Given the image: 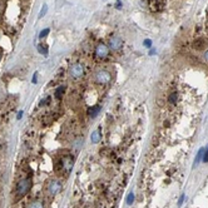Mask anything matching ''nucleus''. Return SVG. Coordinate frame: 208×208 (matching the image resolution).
Segmentation results:
<instances>
[{"instance_id": "nucleus-1", "label": "nucleus", "mask_w": 208, "mask_h": 208, "mask_svg": "<svg viewBox=\"0 0 208 208\" xmlns=\"http://www.w3.org/2000/svg\"><path fill=\"white\" fill-rule=\"evenodd\" d=\"M94 83L99 85H105V84H109L112 82V73L107 69H99L94 73V77H93Z\"/></svg>"}, {"instance_id": "nucleus-2", "label": "nucleus", "mask_w": 208, "mask_h": 208, "mask_svg": "<svg viewBox=\"0 0 208 208\" xmlns=\"http://www.w3.org/2000/svg\"><path fill=\"white\" fill-rule=\"evenodd\" d=\"M30 188H31V181L28 178H24L19 181L18 184H16V194H18V197L25 196L30 190Z\"/></svg>"}, {"instance_id": "nucleus-3", "label": "nucleus", "mask_w": 208, "mask_h": 208, "mask_svg": "<svg viewBox=\"0 0 208 208\" xmlns=\"http://www.w3.org/2000/svg\"><path fill=\"white\" fill-rule=\"evenodd\" d=\"M84 72H85V69H84V66H83V64L77 63V64H73L70 66L69 74H70V77L73 79H79V78H82L83 75H84Z\"/></svg>"}, {"instance_id": "nucleus-4", "label": "nucleus", "mask_w": 208, "mask_h": 208, "mask_svg": "<svg viewBox=\"0 0 208 208\" xmlns=\"http://www.w3.org/2000/svg\"><path fill=\"white\" fill-rule=\"evenodd\" d=\"M95 55L99 59H107L108 55H109V46L104 43H99L95 46Z\"/></svg>"}, {"instance_id": "nucleus-5", "label": "nucleus", "mask_w": 208, "mask_h": 208, "mask_svg": "<svg viewBox=\"0 0 208 208\" xmlns=\"http://www.w3.org/2000/svg\"><path fill=\"white\" fill-rule=\"evenodd\" d=\"M108 46H109V49H110V50H113V52L119 50V49L123 46V40H122V38L118 37V35L110 37L109 43H108Z\"/></svg>"}, {"instance_id": "nucleus-6", "label": "nucleus", "mask_w": 208, "mask_h": 208, "mask_svg": "<svg viewBox=\"0 0 208 208\" xmlns=\"http://www.w3.org/2000/svg\"><path fill=\"white\" fill-rule=\"evenodd\" d=\"M60 189H62V182L60 181H58V179H53L49 182V184H48V192L50 193L52 196H55L60 192Z\"/></svg>"}, {"instance_id": "nucleus-7", "label": "nucleus", "mask_w": 208, "mask_h": 208, "mask_svg": "<svg viewBox=\"0 0 208 208\" xmlns=\"http://www.w3.org/2000/svg\"><path fill=\"white\" fill-rule=\"evenodd\" d=\"M62 165H63V169H64V173L65 174H69L72 172V168H73V165H74V159L72 157L69 155H66L63 158V161H62Z\"/></svg>"}, {"instance_id": "nucleus-8", "label": "nucleus", "mask_w": 208, "mask_h": 208, "mask_svg": "<svg viewBox=\"0 0 208 208\" xmlns=\"http://www.w3.org/2000/svg\"><path fill=\"white\" fill-rule=\"evenodd\" d=\"M193 48L196 49V50H199V52H203L204 49L207 48V41L202 38H199L197 40H194V43H193Z\"/></svg>"}, {"instance_id": "nucleus-9", "label": "nucleus", "mask_w": 208, "mask_h": 208, "mask_svg": "<svg viewBox=\"0 0 208 208\" xmlns=\"http://www.w3.org/2000/svg\"><path fill=\"white\" fill-rule=\"evenodd\" d=\"M99 112H101V105H93L88 109V114H89L90 118L97 117V115L99 114Z\"/></svg>"}, {"instance_id": "nucleus-10", "label": "nucleus", "mask_w": 208, "mask_h": 208, "mask_svg": "<svg viewBox=\"0 0 208 208\" xmlns=\"http://www.w3.org/2000/svg\"><path fill=\"white\" fill-rule=\"evenodd\" d=\"M90 139H91V142H93V143H98L99 140H101V132H99V130H94L93 133H91Z\"/></svg>"}, {"instance_id": "nucleus-11", "label": "nucleus", "mask_w": 208, "mask_h": 208, "mask_svg": "<svg viewBox=\"0 0 208 208\" xmlns=\"http://www.w3.org/2000/svg\"><path fill=\"white\" fill-rule=\"evenodd\" d=\"M64 91H65V87L64 85H60V87H58L55 89V98L56 99H62L63 94H64Z\"/></svg>"}, {"instance_id": "nucleus-12", "label": "nucleus", "mask_w": 208, "mask_h": 208, "mask_svg": "<svg viewBox=\"0 0 208 208\" xmlns=\"http://www.w3.org/2000/svg\"><path fill=\"white\" fill-rule=\"evenodd\" d=\"M168 102H169V104H177V102H178V94H177V91H173V93L169 94Z\"/></svg>"}, {"instance_id": "nucleus-13", "label": "nucleus", "mask_w": 208, "mask_h": 208, "mask_svg": "<svg viewBox=\"0 0 208 208\" xmlns=\"http://www.w3.org/2000/svg\"><path fill=\"white\" fill-rule=\"evenodd\" d=\"M203 153H204V148H201V149L198 151L197 155H196V159H194V167L199 163V161H201L202 158H203Z\"/></svg>"}, {"instance_id": "nucleus-14", "label": "nucleus", "mask_w": 208, "mask_h": 208, "mask_svg": "<svg viewBox=\"0 0 208 208\" xmlns=\"http://www.w3.org/2000/svg\"><path fill=\"white\" fill-rule=\"evenodd\" d=\"M38 52L40 54H43L44 56H48V48L44 46V44H39L38 45Z\"/></svg>"}, {"instance_id": "nucleus-15", "label": "nucleus", "mask_w": 208, "mask_h": 208, "mask_svg": "<svg viewBox=\"0 0 208 208\" xmlns=\"http://www.w3.org/2000/svg\"><path fill=\"white\" fill-rule=\"evenodd\" d=\"M28 208H44V204L41 203L40 201H34V202H31L28 206Z\"/></svg>"}, {"instance_id": "nucleus-16", "label": "nucleus", "mask_w": 208, "mask_h": 208, "mask_svg": "<svg viewBox=\"0 0 208 208\" xmlns=\"http://www.w3.org/2000/svg\"><path fill=\"white\" fill-rule=\"evenodd\" d=\"M49 31H50V29H49V28H46V29H44V30H41V31H40V34H39V38H40V39L45 38V37L48 35V33H49Z\"/></svg>"}, {"instance_id": "nucleus-17", "label": "nucleus", "mask_w": 208, "mask_h": 208, "mask_svg": "<svg viewBox=\"0 0 208 208\" xmlns=\"http://www.w3.org/2000/svg\"><path fill=\"white\" fill-rule=\"evenodd\" d=\"M82 143H83V140H82V139H77L75 142L73 143V147L75 148V149H80V147H82Z\"/></svg>"}, {"instance_id": "nucleus-18", "label": "nucleus", "mask_w": 208, "mask_h": 208, "mask_svg": "<svg viewBox=\"0 0 208 208\" xmlns=\"http://www.w3.org/2000/svg\"><path fill=\"white\" fill-rule=\"evenodd\" d=\"M134 193H129V196H128V198H127V203L128 204H132L133 202H134Z\"/></svg>"}, {"instance_id": "nucleus-19", "label": "nucleus", "mask_w": 208, "mask_h": 208, "mask_svg": "<svg viewBox=\"0 0 208 208\" xmlns=\"http://www.w3.org/2000/svg\"><path fill=\"white\" fill-rule=\"evenodd\" d=\"M48 11V5H44L43 8H41V10H40V14H39V18H43V16L45 15V13Z\"/></svg>"}, {"instance_id": "nucleus-20", "label": "nucleus", "mask_w": 208, "mask_h": 208, "mask_svg": "<svg viewBox=\"0 0 208 208\" xmlns=\"http://www.w3.org/2000/svg\"><path fill=\"white\" fill-rule=\"evenodd\" d=\"M202 162L203 163H207L208 162V147L204 149V154H203V158H202Z\"/></svg>"}, {"instance_id": "nucleus-21", "label": "nucleus", "mask_w": 208, "mask_h": 208, "mask_svg": "<svg viewBox=\"0 0 208 208\" xmlns=\"http://www.w3.org/2000/svg\"><path fill=\"white\" fill-rule=\"evenodd\" d=\"M143 44H144V46H147V48H151V46H152V40H151V39H146Z\"/></svg>"}, {"instance_id": "nucleus-22", "label": "nucleus", "mask_w": 208, "mask_h": 208, "mask_svg": "<svg viewBox=\"0 0 208 208\" xmlns=\"http://www.w3.org/2000/svg\"><path fill=\"white\" fill-rule=\"evenodd\" d=\"M184 194H182L181 196V198H179V201H178V206H182V203H183V201H184Z\"/></svg>"}, {"instance_id": "nucleus-23", "label": "nucleus", "mask_w": 208, "mask_h": 208, "mask_svg": "<svg viewBox=\"0 0 208 208\" xmlns=\"http://www.w3.org/2000/svg\"><path fill=\"white\" fill-rule=\"evenodd\" d=\"M33 83H34V84H37V83H38V73H35L34 77H33Z\"/></svg>"}, {"instance_id": "nucleus-24", "label": "nucleus", "mask_w": 208, "mask_h": 208, "mask_svg": "<svg viewBox=\"0 0 208 208\" xmlns=\"http://www.w3.org/2000/svg\"><path fill=\"white\" fill-rule=\"evenodd\" d=\"M204 62L208 64V52H206V53H204Z\"/></svg>"}, {"instance_id": "nucleus-25", "label": "nucleus", "mask_w": 208, "mask_h": 208, "mask_svg": "<svg viewBox=\"0 0 208 208\" xmlns=\"http://www.w3.org/2000/svg\"><path fill=\"white\" fill-rule=\"evenodd\" d=\"M115 6H117L118 9H120V8H122V2H120V0H118V2H117V5H115Z\"/></svg>"}, {"instance_id": "nucleus-26", "label": "nucleus", "mask_w": 208, "mask_h": 208, "mask_svg": "<svg viewBox=\"0 0 208 208\" xmlns=\"http://www.w3.org/2000/svg\"><path fill=\"white\" fill-rule=\"evenodd\" d=\"M155 54V49H152L151 52H149V55H154Z\"/></svg>"}, {"instance_id": "nucleus-27", "label": "nucleus", "mask_w": 208, "mask_h": 208, "mask_svg": "<svg viewBox=\"0 0 208 208\" xmlns=\"http://www.w3.org/2000/svg\"><path fill=\"white\" fill-rule=\"evenodd\" d=\"M21 114H23V112H19V114H18V119H20V118H21Z\"/></svg>"}, {"instance_id": "nucleus-28", "label": "nucleus", "mask_w": 208, "mask_h": 208, "mask_svg": "<svg viewBox=\"0 0 208 208\" xmlns=\"http://www.w3.org/2000/svg\"><path fill=\"white\" fill-rule=\"evenodd\" d=\"M0 59H2V54H0Z\"/></svg>"}]
</instances>
